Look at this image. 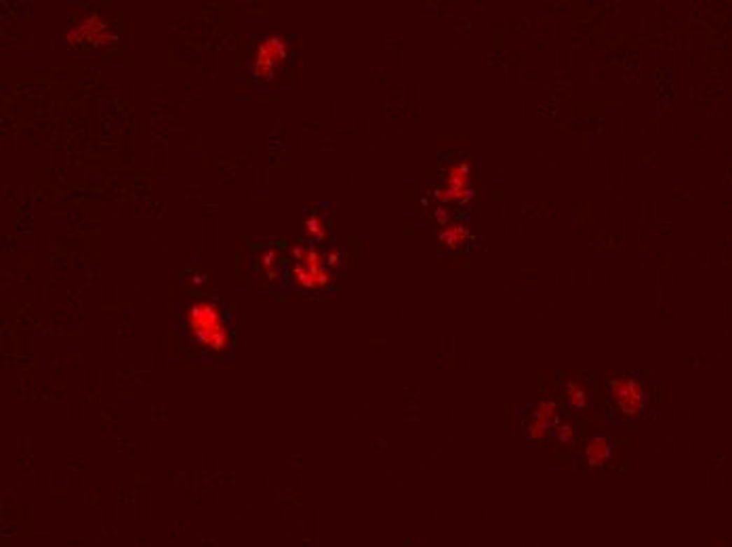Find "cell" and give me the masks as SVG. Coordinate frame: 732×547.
Instances as JSON below:
<instances>
[{
    "mask_svg": "<svg viewBox=\"0 0 732 547\" xmlns=\"http://www.w3.org/2000/svg\"><path fill=\"white\" fill-rule=\"evenodd\" d=\"M192 283H194V285H202V283H204V276H202V274H196V276H192Z\"/></svg>",
    "mask_w": 732,
    "mask_h": 547,
    "instance_id": "cell-18",
    "label": "cell"
},
{
    "mask_svg": "<svg viewBox=\"0 0 732 547\" xmlns=\"http://www.w3.org/2000/svg\"><path fill=\"white\" fill-rule=\"evenodd\" d=\"M526 432H528V436H530V438H535V440H543V438L549 434V427H545L543 423H539V421L530 419V421L526 423Z\"/></svg>",
    "mask_w": 732,
    "mask_h": 547,
    "instance_id": "cell-13",
    "label": "cell"
},
{
    "mask_svg": "<svg viewBox=\"0 0 732 547\" xmlns=\"http://www.w3.org/2000/svg\"><path fill=\"white\" fill-rule=\"evenodd\" d=\"M261 267L267 274V278H272V280L278 278V269H276L278 267V253L274 248H269L261 255Z\"/></svg>",
    "mask_w": 732,
    "mask_h": 547,
    "instance_id": "cell-12",
    "label": "cell"
},
{
    "mask_svg": "<svg viewBox=\"0 0 732 547\" xmlns=\"http://www.w3.org/2000/svg\"><path fill=\"white\" fill-rule=\"evenodd\" d=\"M533 419L535 421H539V423H543L545 427H558V406H556V402H551V400H543V402H539L537 406H535V411H533Z\"/></svg>",
    "mask_w": 732,
    "mask_h": 547,
    "instance_id": "cell-9",
    "label": "cell"
},
{
    "mask_svg": "<svg viewBox=\"0 0 732 547\" xmlns=\"http://www.w3.org/2000/svg\"><path fill=\"white\" fill-rule=\"evenodd\" d=\"M556 436H558V442H560V444H572V442H575V432H572L570 425H558Z\"/></svg>",
    "mask_w": 732,
    "mask_h": 547,
    "instance_id": "cell-14",
    "label": "cell"
},
{
    "mask_svg": "<svg viewBox=\"0 0 732 547\" xmlns=\"http://www.w3.org/2000/svg\"><path fill=\"white\" fill-rule=\"evenodd\" d=\"M470 240V229L463 223H449L442 232H440V242L451 246V248H459L461 244H465Z\"/></svg>",
    "mask_w": 732,
    "mask_h": 547,
    "instance_id": "cell-8",
    "label": "cell"
},
{
    "mask_svg": "<svg viewBox=\"0 0 732 547\" xmlns=\"http://www.w3.org/2000/svg\"><path fill=\"white\" fill-rule=\"evenodd\" d=\"M290 255H293L297 261H301L303 255H305V248H303V246H293V248H290Z\"/></svg>",
    "mask_w": 732,
    "mask_h": 547,
    "instance_id": "cell-17",
    "label": "cell"
},
{
    "mask_svg": "<svg viewBox=\"0 0 732 547\" xmlns=\"http://www.w3.org/2000/svg\"><path fill=\"white\" fill-rule=\"evenodd\" d=\"M564 392H566V400L572 409H585L587 406V392L585 388L579 383V381H568L564 385Z\"/></svg>",
    "mask_w": 732,
    "mask_h": 547,
    "instance_id": "cell-10",
    "label": "cell"
},
{
    "mask_svg": "<svg viewBox=\"0 0 732 547\" xmlns=\"http://www.w3.org/2000/svg\"><path fill=\"white\" fill-rule=\"evenodd\" d=\"M610 444L606 438H591L585 446V461L591 465V467H600L604 465L608 459H610Z\"/></svg>",
    "mask_w": 732,
    "mask_h": 547,
    "instance_id": "cell-7",
    "label": "cell"
},
{
    "mask_svg": "<svg viewBox=\"0 0 732 547\" xmlns=\"http://www.w3.org/2000/svg\"><path fill=\"white\" fill-rule=\"evenodd\" d=\"M610 396L612 402L621 409L625 417H638L644 406H646V392L640 381L633 377H623V379H612L610 381Z\"/></svg>",
    "mask_w": 732,
    "mask_h": 547,
    "instance_id": "cell-5",
    "label": "cell"
},
{
    "mask_svg": "<svg viewBox=\"0 0 732 547\" xmlns=\"http://www.w3.org/2000/svg\"><path fill=\"white\" fill-rule=\"evenodd\" d=\"M324 257H326V265H328V267H337V265H341V261H343V255H341V250H337V248H330Z\"/></svg>",
    "mask_w": 732,
    "mask_h": 547,
    "instance_id": "cell-15",
    "label": "cell"
},
{
    "mask_svg": "<svg viewBox=\"0 0 732 547\" xmlns=\"http://www.w3.org/2000/svg\"><path fill=\"white\" fill-rule=\"evenodd\" d=\"M305 234L311 240H324L326 238V225L322 217H307L305 219Z\"/></svg>",
    "mask_w": 732,
    "mask_h": 547,
    "instance_id": "cell-11",
    "label": "cell"
},
{
    "mask_svg": "<svg viewBox=\"0 0 732 547\" xmlns=\"http://www.w3.org/2000/svg\"><path fill=\"white\" fill-rule=\"evenodd\" d=\"M70 45H80L89 43L95 47H110L116 43V34L112 32L110 24L99 15V13H89L80 22H76L68 34H66Z\"/></svg>",
    "mask_w": 732,
    "mask_h": 547,
    "instance_id": "cell-3",
    "label": "cell"
},
{
    "mask_svg": "<svg viewBox=\"0 0 732 547\" xmlns=\"http://www.w3.org/2000/svg\"><path fill=\"white\" fill-rule=\"evenodd\" d=\"M470 162H457L446 173V187L436 190L434 198L440 202H467L474 198V190L470 187Z\"/></svg>",
    "mask_w": 732,
    "mask_h": 547,
    "instance_id": "cell-6",
    "label": "cell"
},
{
    "mask_svg": "<svg viewBox=\"0 0 732 547\" xmlns=\"http://www.w3.org/2000/svg\"><path fill=\"white\" fill-rule=\"evenodd\" d=\"M185 325L196 343L213 354H223L232 346V337L223 318V310L215 301H196L185 312Z\"/></svg>",
    "mask_w": 732,
    "mask_h": 547,
    "instance_id": "cell-1",
    "label": "cell"
},
{
    "mask_svg": "<svg viewBox=\"0 0 732 547\" xmlns=\"http://www.w3.org/2000/svg\"><path fill=\"white\" fill-rule=\"evenodd\" d=\"M293 276L307 291H322L332 280L326 265V257L316 246L305 248L303 259L293 265Z\"/></svg>",
    "mask_w": 732,
    "mask_h": 547,
    "instance_id": "cell-2",
    "label": "cell"
},
{
    "mask_svg": "<svg viewBox=\"0 0 732 547\" xmlns=\"http://www.w3.org/2000/svg\"><path fill=\"white\" fill-rule=\"evenodd\" d=\"M286 59V41L282 36H267L259 43L251 70L257 80H269L276 72V68Z\"/></svg>",
    "mask_w": 732,
    "mask_h": 547,
    "instance_id": "cell-4",
    "label": "cell"
},
{
    "mask_svg": "<svg viewBox=\"0 0 732 547\" xmlns=\"http://www.w3.org/2000/svg\"><path fill=\"white\" fill-rule=\"evenodd\" d=\"M434 217H436V221L440 223V225H449V213H446V208H442V206H438L436 211H434Z\"/></svg>",
    "mask_w": 732,
    "mask_h": 547,
    "instance_id": "cell-16",
    "label": "cell"
}]
</instances>
